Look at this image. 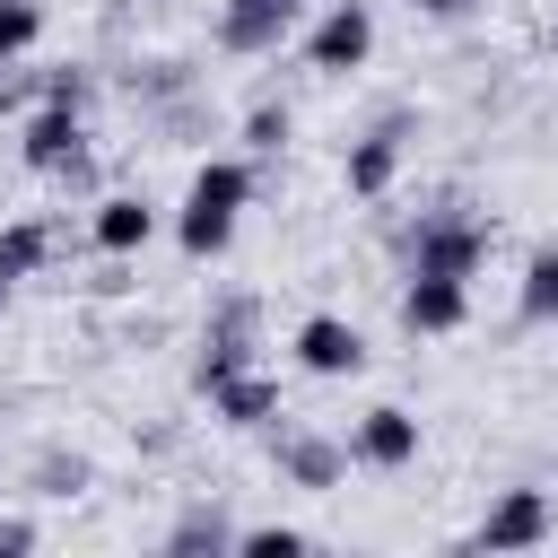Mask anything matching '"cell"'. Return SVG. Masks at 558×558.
Returning a JSON list of instances; mask_svg holds the SVG:
<instances>
[{"instance_id":"17","label":"cell","mask_w":558,"mask_h":558,"mask_svg":"<svg viewBox=\"0 0 558 558\" xmlns=\"http://www.w3.org/2000/svg\"><path fill=\"white\" fill-rule=\"evenodd\" d=\"M44 262H52V227H44V218H9V227H0V270H9V279H35Z\"/></svg>"},{"instance_id":"11","label":"cell","mask_w":558,"mask_h":558,"mask_svg":"<svg viewBox=\"0 0 558 558\" xmlns=\"http://www.w3.org/2000/svg\"><path fill=\"white\" fill-rule=\"evenodd\" d=\"M418 418L401 410V401H375V410H357V427H349V462H366V471H410L418 462Z\"/></svg>"},{"instance_id":"6","label":"cell","mask_w":558,"mask_h":558,"mask_svg":"<svg viewBox=\"0 0 558 558\" xmlns=\"http://www.w3.org/2000/svg\"><path fill=\"white\" fill-rule=\"evenodd\" d=\"M549 532H558L549 488H497V497H488V514L471 523V549H541Z\"/></svg>"},{"instance_id":"23","label":"cell","mask_w":558,"mask_h":558,"mask_svg":"<svg viewBox=\"0 0 558 558\" xmlns=\"http://www.w3.org/2000/svg\"><path fill=\"white\" fill-rule=\"evenodd\" d=\"M17 549H35V523L26 514H0V558H17Z\"/></svg>"},{"instance_id":"12","label":"cell","mask_w":558,"mask_h":558,"mask_svg":"<svg viewBox=\"0 0 558 558\" xmlns=\"http://www.w3.org/2000/svg\"><path fill=\"white\" fill-rule=\"evenodd\" d=\"M270 462H279V480L288 488H340L349 480V436H323V427H288L279 445H270Z\"/></svg>"},{"instance_id":"20","label":"cell","mask_w":558,"mask_h":558,"mask_svg":"<svg viewBox=\"0 0 558 558\" xmlns=\"http://www.w3.org/2000/svg\"><path fill=\"white\" fill-rule=\"evenodd\" d=\"M96 471H87V453H44L35 462V497H78Z\"/></svg>"},{"instance_id":"5","label":"cell","mask_w":558,"mask_h":558,"mask_svg":"<svg viewBox=\"0 0 558 558\" xmlns=\"http://www.w3.org/2000/svg\"><path fill=\"white\" fill-rule=\"evenodd\" d=\"M401 140H410V105H392L384 122H366V131L349 140V157H340L349 201H384V192L401 183Z\"/></svg>"},{"instance_id":"25","label":"cell","mask_w":558,"mask_h":558,"mask_svg":"<svg viewBox=\"0 0 558 558\" xmlns=\"http://www.w3.org/2000/svg\"><path fill=\"white\" fill-rule=\"evenodd\" d=\"M9 296H17V279H9V270H0V314H9Z\"/></svg>"},{"instance_id":"8","label":"cell","mask_w":558,"mask_h":558,"mask_svg":"<svg viewBox=\"0 0 558 558\" xmlns=\"http://www.w3.org/2000/svg\"><path fill=\"white\" fill-rule=\"evenodd\" d=\"M471 323V279H445V270H401V331L410 340H445Z\"/></svg>"},{"instance_id":"13","label":"cell","mask_w":558,"mask_h":558,"mask_svg":"<svg viewBox=\"0 0 558 558\" xmlns=\"http://www.w3.org/2000/svg\"><path fill=\"white\" fill-rule=\"evenodd\" d=\"M87 235H96V253L131 262V253H148V235H157V201H148V192H105V201L87 209Z\"/></svg>"},{"instance_id":"10","label":"cell","mask_w":558,"mask_h":558,"mask_svg":"<svg viewBox=\"0 0 558 558\" xmlns=\"http://www.w3.org/2000/svg\"><path fill=\"white\" fill-rule=\"evenodd\" d=\"M288 349H296V366H305V375H323V384H340V375H366V331H357L349 314H305Z\"/></svg>"},{"instance_id":"9","label":"cell","mask_w":558,"mask_h":558,"mask_svg":"<svg viewBox=\"0 0 558 558\" xmlns=\"http://www.w3.org/2000/svg\"><path fill=\"white\" fill-rule=\"evenodd\" d=\"M17 157H26L35 174H70V166L87 157V113H78V105H35V113L17 122Z\"/></svg>"},{"instance_id":"16","label":"cell","mask_w":558,"mask_h":558,"mask_svg":"<svg viewBox=\"0 0 558 558\" xmlns=\"http://www.w3.org/2000/svg\"><path fill=\"white\" fill-rule=\"evenodd\" d=\"M201 549H235V523L218 506H183L166 523V558H201Z\"/></svg>"},{"instance_id":"19","label":"cell","mask_w":558,"mask_h":558,"mask_svg":"<svg viewBox=\"0 0 558 558\" xmlns=\"http://www.w3.org/2000/svg\"><path fill=\"white\" fill-rule=\"evenodd\" d=\"M44 44V0H0V61H26Z\"/></svg>"},{"instance_id":"2","label":"cell","mask_w":558,"mask_h":558,"mask_svg":"<svg viewBox=\"0 0 558 558\" xmlns=\"http://www.w3.org/2000/svg\"><path fill=\"white\" fill-rule=\"evenodd\" d=\"M488 262V218L445 201V209H418L401 227V270H445V279H471Z\"/></svg>"},{"instance_id":"14","label":"cell","mask_w":558,"mask_h":558,"mask_svg":"<svg viewBox=\"0 0 558 558\" xmlns=\"http://www.w3.org/2000/svg\"><path fill=\"white\" fill-rule=\"evenodd\" d=\"M201 401H209V418H218V427H235V436H253V427H270V418H279V384H270L262 366H235V375H227V384H209Z\"/></svg>"},{"instance_id":"18","label":"cell","mask_w":558,"mask_h":558,"mask_svg":"<svg viewBox=\"0 0 558 558\" xmlns=\"http://www.w3.org/2000/svg\"><path fill=\"white\" fill-rule=\"evenodd\" d=\"M288 131H296V113L262 96V105L244 113V131H235V140H244V157H279V148H288Z\"/></svg>"},{"instance_id":"15","label":"cell","mask_w":558,"mask_h":558,"mask_svg":"<svg viewBox=\"0 0 558 558\" xmlns=\"http://www.w3.org/2000/svg\"><path fill=\"white\" fill-rule=\"evenodd\" d=\"M514 314H523V323H558V244H532V253H523Z\"/></svg>"},{"instance_id":"3","label":"cell","mask_w":558,"mask_h":558,"mask_svg":"<svg viewBox=\"0 0 558 558\" xmlns=\"http://www.w3.org/2000/svg\"><path fill=\"white\" fill-rule=\"evenodd\" d=\"M253 357H262V296H253V288H235V296H218V305H209V323H201L192 392L227 384V375H235V366H253Z\"/></svg>"},{"instance_id":"4","label":"cell","mask_w":558,"mask_h":558,"mask_svg":"<svg viewBox=\"0 0 558 558\" xmlns=\"http://www.w3.org/2000/svg\"><path fill=\"white\" fill-rule=\"evenodd\" d=\"M375 61V9L366 0H331L314 26H305V70L314 78H349Z\"/></svg>"},{"instance_id":"7","label":"cell","mask_w":558,"mask_h":558,"mask_svg":"<svg viewBox=\"0 0 558 558\" xmlns=\"http://www.w3.org/2000/svg\"><path fill=\"white\" fill-rule=\"evenodd\" d=\"M305 0H218V52L235 61H270L288 35H296Z\"/></svg>"},{"instance_id":"26","label":"cell","mask_w":558,"mask_h":558,"mask_svg":"<svg viewBox=\"0 0 558 558\" xmlns=\"http://www.w3.org/2000/svg\"><path fill=\"white\" fill-rule=\"evenodd\" d=\"M549 52H558V17H549Z\"/></svg>"},{"instance_id":"21","label":"cell","mask_w":558,"mask_h":558,"mask_svg":"<svg viewBox=\"0 0 558 558\" xmlns=\"http://www.w3.org/2000/svg\"><path fill=\"white\" fill-rule=\"evenodd\" d=\"M235 549H279V558H296V549H314V532H296V523H235Z\"/></svg>"},{"instance_id":"1","label":"cell","mask_w":558,"mask_h":558,"mask_svg":"<svg viewBox=\"0 0 558 558\" xmlns=\"http://www.w3.org/2000/svg\"><path fill=\"white\" fill-rule=\"evenodd\" d=\"M253 209V166L244 157H201L192 183H183V209H174V244L192 262H218L235 244V218Z\"/></svg>"},{"instance_id":"24","label":"cell","mask_w":558,"mask_h":558,"mask_svg":"<svg viewBox=\"0 0 558 558\" xmlns=\"http://www.w3.org/2000/svg\"><path fill=\"white\" fill-rule=\"evenodd\" d=\"M410 9H418V17H436V26H453V17H471L480 0H410Z\"/></svg>"},{"instance_id":"22","label":"cell","mask_w":558,"mask_h":558,"mask_svg":"<svg viewBox=\"0 0 558 558\" xmlns=\"http://www.w3.org/2000/svg\"><path fill=\"white\" fill-rule=\"evenodd\" d=\"M87 96H96L87 70H44V87H35V105H78V113H87Z\"/></svg>"}]
</instances>
